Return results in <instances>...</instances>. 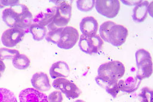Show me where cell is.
I'll use <instances>...</instances> for the list:
<instances>
[{"mask_svg": "<svg viewBox=\"0 0 153 102\" xmlns=\"http://www.w3.org/2000/svg\"><path fill=\"white\" fill-rule=\"evenodd\" d=\"M95 80L100 86L105 89L107 92L114 98L117 97L120 91L118 87V80H107L99 78L97 76Z\"/></svg>", "mask_w": 153, "mask_h": 102, "instance_id": "obj_17", "label": "cell"}, {"mask_svg": "<svg viewBox=\"0 0 153 102\" xmlns=\"http://www.w3.org/2000/svg\"><path fill=\"white\" fill-rule=\"evenodd\" d=\"M57 7L49 8L46 12H41L36 15L33 20V23L41 26H48L52 22L55 16Z\"/></svg>", "mask_w": 153, "mask_h": 102, "instance_id": "obj_15", "label": "cell"}, {"mask_svg": "<svg viewBox=\"0 0 153 102\" xmlns=\"http://www.w3.org/2000/svg\"><path fill=\"white\" fill-rule=\"evenodd\" d=\"M74 102H86L82 100H77Z\"/></svg>", "mask_w": 153, "mask_h": 102, "instance_id": "obj_30", "label": "cell"}, {"mask_svg": "<svg viewBox=\"0 0 153 102\" xmlns=\"http://www.w3.org/2000/svg\"><path fill=\"white\" fill-rule=\"evenodd\" d=\"M48 99L49 102H62L63 100V95L61 92L55 91L49 95Z\"/></svg>", "mask_w": 153, "mask_h": 102, "instance_id": "obj_27", "label": "cell"}, {"mask_svg": "<svg viewBox=\"0 0 153 102\" xmlns=\"http://www.w3.org/2000/svg\"><path fill=\"white\" fill-rule=\"evenodd\" d=\"M139 97L142 102H153V90L148 87L141 89Z\"/></svg>", "mask_w": 153, "mask_h": 102, "instance_id": "obj_26", "label": "cell"}, {"mask_svg": "<svg viewBox=\"0 0 153 102\" xmlns=\"http://www.w3.org/2000/svg\"><path fill=\"white\" fill-rule=\"evenodd\" d=\"M129 32L121 24L115 23L111 28L108 34V42L115 47H119L125 43Z\"/></svg>", "mask_w": 153, "mask_h": 102, "instance_id": "obj_9", "label": "cell"}, {"mask_svg": "<svg viewBox=\"0 0 153 102\" xmlns=\"http://www.w3.org/2000/svg\"><path fill=\"white\" fill-rule=\"evenodd\" d=\"M25 34L24 29L18 28L7 29L2 34V43L8 48L15 47L23 40Z\"/></svg>", "mask_w": 153, "mask_h": 102, "instance_id": "obj_10", "label": "cell"}, {"mask_svg": "<svg viewBox=\"0 0 153 102\" xmlns=\"http://www.w3.org/2000/svg\"><path fill=\"white\" fill-rule=\"evenodd\" d=\"M29 31L32 34L33 37L36 41H41L46 37L47 29L45 26H41L36 23H32Z\"/></svg>", "mask_w": 153, "mask_h": 102, "instance_id": "obj_19", "label": "cell"}, {"mask_svg": "<svg viewBox=\"0 0 153 102\" xmlns=\"http://www.w3.org/2000/svg\"><path fill=\"white\" fill-rule=\"evenodd\" d=\"M0 102H18L14 93L6 88H0Z\"/></svg>", "mask_w": 153, "mask_h": 102, "instance_id": "obj_22", "label": "cell"}, {"mask_svg": "<svg viewBox=\"0 0 153 102\" xmlns=\"http://www.w3.org/2000/svg\"><path fill=\"white\" fill-rule=\"evenodd\" d=\"M53 87L64 93L69 99H75L81 95L82 92L78 87L71 81L65 78L56 79L52 83Z\"/></svg>", "mask_w": 153, "mask_h": 102, "instance_id": "obj_6", "label": "cell"}, {"mask_svg": "<svg viewBox=\"0 0 153 102\" xmlns=\"http://www.w3.org/2000/svg\"><path fill=\"white\" fill-rule=\"evenodd\" d=\"M103 44L104 41L99 35L87 37L82 34L80 36L79 46L83 52L92 55L99 52Z\"/></svg>", "mask_w": 153, "mask_h": 102, "instance_id": "obj_5", "label": "cell"}, {"mask_svg": "<svg viewBox=\"0 0 153 102\" xmlns=\"http://www.w3.org/2000/svg\"><path fill=\"white\" fill-rule=\"evenodd\" d=\"M56 2L57 10L52 22L48 26L49 31L67 26L72 16L73 1H53Z\"/></svg>", "mask_w": 153, "mask_h": 102, "instance_id": "obj_2", "label": "cell"}, {"mask_svg": "<svg viewBox=\"0 0 153 102\" xmlns=\"http://www.w3.org/2000/svg\"><path fill=\"white\" fill-rule=\"evenodd\" d=\"M6 66L3 61L0 60V78L2 77V75L5 71Z\"/></svg>", "mask_w": 153, "mask_h": 102, "instance_id": "obj_29", "label": "cell"}, {"mask_svg": "<svg viewBox=\"0 0 153 102\" xmlns=\"http://www.w3.org/2000/svg\"><path fill=\"white\" fill-rule=\"evenodd\" d=\"M116 23L112 21H107L101 24L99 29L100 37L105 41L108 42V34L111 28Z\"/></svg>", "mask_w": 153, "mask_h": 102, "instance_id": "obj_25", "label": "cell"}, {"mask_svg": "<svg viewBox=\"0 0 153 102\" xmlns=\"http://www.w3.org/2000/svg\"><path fill=\"white\" fill-rule=\"evenodd\" d=\"M63 28H59L52 31H49L46 36V40L49 43L57 44L60 40V35Z\"/></svg>", "mask_w": 153, "mask_h": 102, "instance_id": "obj_24", "label": "cell"}, {"mask_svg": "<svg viewBox=\"0 0 153 102\" xmlns=\"http://www.w3.org/2000/svg\"><path fill=\"white\" fill-rule=\"evenodd\" d=\"M19 1H0V3L3 6L13 7L19 4Z\"/></svg>", "mask_w": 153, "mask_h": 102, "instance_id": "obj_28", "label": "cell"}, {"mask_svg": "<svg viewBox=\"0 0 153 102\" xmlns=\"http://www.w3.org/2000/svg\"><path fill=\"white\" fill-rule=\"evenodd\" d=\"M31 81L34 89L41 92L48 91L51 88L49 77L44 72L35 73L32 76Z\"/></svg>", "mask_w": 153, "mask_h": 102, "instance_id": "obj_12", "label": "cell"}, {"mask_svg": "<svg viewBox=\"0 0 153 102\" xmlns=\"http://www.w3.org/2000/svg\"><path fill=\"white\" fill-rule=\"evenodd\" d=\"M20 54V52L16 49L1 48L0 60L2 61H3L4 60H13Z\"/></svg>", "mask_w": 153, "mask_h": 102, "instance_id": "obj_21", "label": "cell"}, {"mask_svg": "<svg viewBox=\"0 0 153 102\" xmlns=\"http://www.w3.org/2000/svg\"><path fill=\"white\" fill-rule=\"evenodd\" d=\"M77 8L80 11L87 12L92 10L95 7L94 0H79L76 2Z\"/></svg>", "mask_w": 153, "mask_h": 102, "instance_id": "obj_23", "label": "cell"}, {"mask_svg": "<svg viewBox=\"0 0 153 102\" xmlns=\"http://www.w3.org/2000/svg\"><path fill=\"white\" fill-rule=\"evenodd\" d=\"M12 63L15 68L23 70L29 67L31 61L27 55L20 54L12 60Z\"/></svg>", "mask_w": 153, "mask_h": 102, "instance_id": "obj_20", "label": "cell"}, {"mask_svg": "<svg viewBox=\"0 0 153 102\" xmlns=\"http://www.w3.org/2000/svg\"><path fill=\"white\" fill-rule=\"evenodd\" d=\"M98 23L93 17H87L82 20L80 23V30L83 35L91 37L96 35L98 32Z\"/></svg>", "mask_w": 153, "mask_h": 102, "instance_id": "obj_13", "label": "cell"}, {"mask_svg": "<svg viewBox=\"0 0 153 102\" xmlns=\"http://www.w3.org/2000/svg\"><path fill=\"white\" fill-rule=\"evenodd\" d=\"M4 7H5L3 6L1 4V3H0V9H3V8H4Z\"/></svg>", "mask_w": 153, "mask_h": 102, "instance_id": "obj_31", "label": "cell"}, {"mask_svg": "<svg viewBox=\"0 0 153 102\" xmlns=\"http://www.w3.org/2000/svg\"><path fill=\"white\" fill-rule=\"evenodd\" d=\"M125 67L119 61H112L100 66L97 77L107 80H119L124 76Z\"/></svg>", "mask_w": 153, "mask_h": 102, "instance_id": "obj_3", "label": "cell"}, {"mask_svg": "<svg viewBox=\"0 0 153 102\" xmlns=\"http://www.w3.org/2000/svg\"><path fill=\"white\" fill-rule=\"evenodd\" d=\"M95 5L97 12L108 18H115L120 10V3L118 0H97Z\"/></svg>", "mask_w": 153, "mask_h": 102, "instance_id": "obj_7", "label": "cell"}, {"mask_svg": "<svg viewBox=\"0 0 153 102\" xmlns=\"http://www.w3.org/2000/svg\"><path fill=\"white\" fill-rule=\"evenodd\" d=\"M70 73L69 65L64 61L54 63L50 69V74L52 79L68 77Z\"/></svg>", "mask_w": 153, "mask_h": 102, "instance_id": "obj_14", "label": "cell"}, {"mask_svg": "<svg viewBox=\"0 0 153 102\" xmlns=\"http://www.w3.org/2000/svg\"><path fill=\"white\" fill-rule=\"evenodd\" d=\"M79 33L77 29L72 26H66L62 31L60 40L57 46L65 50L72 48L79 39Z\"/></svg>", "mask_w": 153, "mask_h": 102, "instance_id": "obj_8", "label": "cell"}, {"mask_svg": "<svg viewBox=\"0 0 153 102\" xmlns=\"http://www.w3.org/2000/svg\"><path fill=\"white\" fill-rule=\"evenodd\" d=\"M149 3L147 1H141L133 10L132 18L135 22L142 23L146 20L148 14Z\"/></svg>", "mask_w": 153, "mask_h": 102, "instance_id": "obj_16", "label": "cell"}, {"mask_svg": "<svg viewBox=\"0 0 153 102\" xmlns=\"http://www.w3.org/2000/svg\"><path fill=\"white\" fill-rule=\"evenodd\" d=\"M138 71L136 77L138 79L148 78L153 74V61L150 52L144 49H140L135 54Z\"/></svg>", "mask_w": 153, "mask_h": 102, "instance_id": "obj_4", "label": "cell"}, {"mask_svg": "<svg viewBox=\"0 0 153 102\" xmlns=\"http://www.w3.org/2000/svg\"><path fill=\"white\" fill-rule=\"evenodd\" d=\"M141 82V80L138 79L136 77L135 78L131 77L125 80H120L118 81V87L121 91L128 93H133L139 88Z\"/></svg>", "mask_w": 153, "mask_h": 102, "instance_id": "obj_18", "label": "cell"}, {"mask_svg": "<svg viewBox=\"0 0 153 102\" xmlns=\"http://www.w3.org/2000/svg\"><path fill=\"white\" fill-rule=\"evenodd\" d=\"M2 18L10 28L25 29L32 24L33 16L26 5L19 4L4 10Z\"/></svg>", "mask_w": 153, "mask_h": 102, "instance_id": "obj_1", "label": "cell"}, {"mask_svg": "<svg viewBox=\"0 0 153 102\" xmlns=\"http://www.w3.org/2000/svg\"><path fill=\"white\" fill-rule=\"evenodd\" d=\"M20 102H49L46 95L34 88L22 90L19 94Z\"/></svg>", "mask_w": 153, "mask_h": 102, "instance_id": "obj_11", "label": "cell"}]
</instances>
